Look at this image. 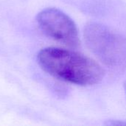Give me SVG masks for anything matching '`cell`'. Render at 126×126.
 Masks as SVG:
<instances>
[{
  "label": "cell",
  "instance_id": "4",
  "mask_svg": "<svg viewBox=\"0 0 126 126\" xmlns=\"http://www.w3.org/2000/svg\"><path fill=\"white\" fill-rule=\"evenodd\" d=\"M124 87H125V90H126V82L125 83V85H124Z\"/></svg>",
  "mask_w": 126,
  "mask_h": 126
},
{
  "label": "cell",
  "instance_id": "2",
  "mask_svg": "<svg viewBox=\"0 0 126 126\" xmlns=\"http://www.w3.org/2000/svg\"><path fill=\"white\" fill-rule=\"evenodd\" d=\"M88 48L106 66L120 67L126 64V38L106 26L89 22L84 29Z\"/></svg>",
  "mask_w": 126,
  "mask_h": 126
},
{
  "label": "cell",
  "instance_id": "3",
  "mask_svg": "<svg viewBox=\"0 0 126 126\" xmlns=\"http://www.w3.org/2000/svg\"><path fill=\"white\" fill-rule=\"evenodd\" d=\"M42 31L54 40L68 47L76 48L80 40L76 24L66 13L56 8H47L37 16Z\"/></svg>",
  "mask_w": 126,
  "mask_h": 126
},
{
  "label": "cell",
  "instance_id": "5",
  "mask_svg": "<svg viewBox=\"0 0 126 126\" xmlns=\"http://www.w3.org/2000/svg\"></svg>",
  "mask_w": 126,
  "mask_h": 126
},
{
  "label": "cell",
  "instance_id": "1",
  "mask_svg": "<svg viewBox=\"0 0 126 126\" xmlns=\"http://www.w3.org/2000/svg\"><path fill=\"white\" fill-rule=\"evenodd\" d=\"M40 66L52 76L80 86H92L103 78V69L80 53L56 47L41 49L37 56Z\"/></svg>",
  "mask_w": 126,
  "mask_h": 126
}]
</instances>
